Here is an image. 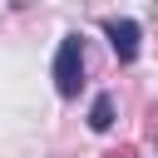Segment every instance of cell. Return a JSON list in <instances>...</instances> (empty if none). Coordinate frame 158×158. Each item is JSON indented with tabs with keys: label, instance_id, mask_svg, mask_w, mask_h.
I'll return each instance as SVG.
<instances>
[{
	"label": "cell",
	"instance_id": "obj_3",
	"mask_svg": "<svg viewBox=\"0 0 158 158\" xmlns=\"http://www.w3.org/2000/svg\"><path fill=\"white\" fill-rule=\"evenodd\" d=\"M89 128H94V133H109V128H114V99H109V94L94 99V109H89Z\"/></svg>",
	"mask_w": 158,
	"mask_h": 158
},
{
	"label": "cell",
	"instance_id": "obj_1",
	"mask_svg": "<svg viewBox=\"0 0 158 158\" xmlns=\"http://www.w3.org/2000/svg\"><path fill=\"white\" fill-rule=\"evenodd\" d=\"M84 84V40L79 35H64L59 40V54H54V89L59 99H74Z\"/></svg>",
	"mask_w": 158,
	"mask_h": 158
},
{
	"label": "cell",
	"instance_id": "obj_2",
	"mask_svg": "<svg viewBox=\"0 0 158 158\" xmlns=\"http://www.w3.org/2000/svg\"><path fill=\"white\" fill-rule=\"evenodd\" d=\"M104 35H109V44H114V54H118V64H133L138 59V44H143V30H138V20H104Z\"/></svg>",
	"mask_w": 158,
	"mask_h": 158
}]
</instances>
